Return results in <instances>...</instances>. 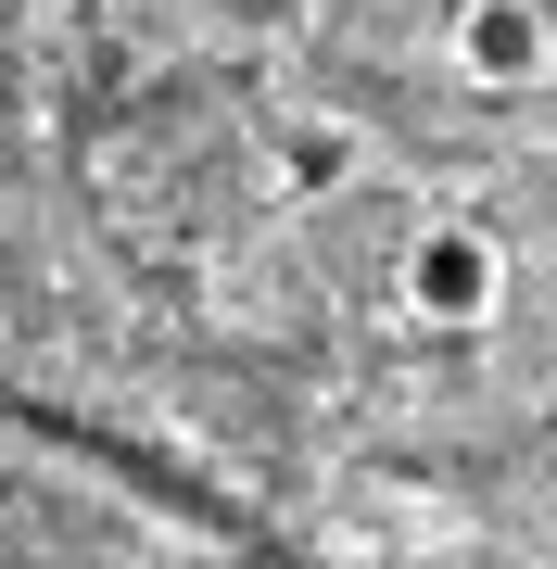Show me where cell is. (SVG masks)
I'll use <instances>...</instances> for the list:
<instances>
[{"label": "cell", "mask_w": 557, "mask_h": 569, "mask_svg": "<svg viewBox=\"0 0 557 569\" xmlns=\"http://www.w3.org/2000/svg\"><path fill=\"white\" fill-rule=\"evenodd\" d=\"M507 305V253H495V228H469V216H431L406 241V317L418 329H481Z\"/></svg>", "instance_id": "obj_1"}, {"label": "cell", "mask_w": 557, "mask_h": 569, "mask_svg": "<svg viewBox=\"0 0 557 569\" xmlns=\"http://www.w3.org/2000/svg\"><path fill=\"white\" fill-rule=\"evenodd\" d=\"M456 63H469L481 89H533L557 63V39H545L533 0H469V13H456Z\"/></svg>", "instance_id": "obj_2"}, {"label": "cell", "mask_w": 557, "mask_h": 569, "mask_svg": "<svg viewBox=\"0 0 557 569\" xmlns=\"http://www.w3.org/2000/svg\"><path fill=\"white\" fill-rule=\"evenodd\" d=\"M355 178V127L342 114H291L279 127V203H330Z\"/></svg>", "instance_id": "obj_3"}]
</instances>
